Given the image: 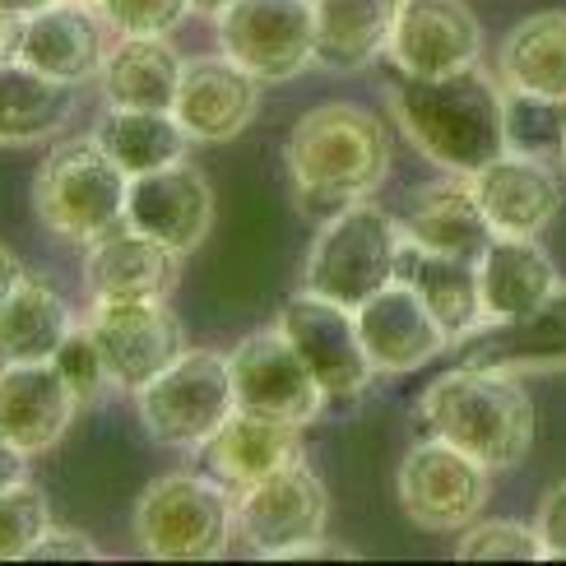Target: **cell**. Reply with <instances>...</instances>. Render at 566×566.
<instances>
[{
  "label": "cell",
  "mask_w": 566,
  "mask_h": 566,
  "mask_svg": "<svg viewBox=\"0 0 566 566\" xmlns=\"http://www.w3.org/2000/svg\"><path fill=\"white\" fill-rule=\"evenodd\" d=\"M279 329L293 339V348L306 358V367L316 371L329 405H353V399L367 395L376 367L363 348L353 306H339L312 289H302L279 306Z\"/></svg>",
  "instance_id": "7c38bea8"
},
{
  "label": "cell",
  "mask_w": 566,
  "mask_h": 566,
  "mask_svg": "<svg viewBox=\"0 0 566 566\" xmlns=\"http://www.w3.org/2000/svg\"><path fill=\"white\" fill-rule=\"evenodd\" d=\"M283 168L306 219H329L339 209L371 200L390 172V130L358 103H321L283 139Z\"/></svg>",
  "instance_id": "7a4b0ae2"
},
{
  "label": "cell",
  "mask_w": 566,
  "mask_h": 566,
  "mask_svg": "<svg viewBox=\"0 0 566 566\" xmlns=\"http://www.w3.org/2000/svg\"><path fill=\"white\" fill-rule=\"evenodd\" d=\"M130 172L116 163L98 135L61 139L33 172V214L61 242L88 247L126 223Z\"/></svg>",
  "instance_id": "277c9868"
},
{
  "label": "cell",
  "mask_w": 566,
  "mask_h": 566,
  "mask_svg": "<svg viewBox=\"0 0 566 566\" xmlns=\"http://www.w3.org/2000/svg\"><path fill=\"white\" fill-rule=\"evenodd\" d=\"M219 52L261 84H289L316 65L312 0H232L214 19Z\"/></svg>",
  "instance_id": "ba28073f"
},
{
  "label": "cell",
  "mask_w": 566,
  "mask_h": 566,
  "mask_svg": "<svg viewBox=\"0 0 566 566\" xmlns=\"http://www.w3.org/2000/svg\"><path fill=\"white\" fill-rule=\"evenodd\" d=\"M386 61L413 80L464 75L483 61V23L469 0H399Z\"/></svg>",
  "instance_id": "5bb4252c"
},
{
  "label": "cell",
  "mask_w": 566,
  "mask_h": 566,
  "mask_svg": "<svg viewBox=\"0 0 566 566\" xmlns=\"http://www.w3.org/2000/svg\"><path fill=\"white\" fill-rule=\"evenodd\" d=\"M135 544L158 562H209L238 538V492L214 474H163L135 502Z\"/></svg>",
  "instance_id": "5b68a950"
},
{
  "label": "cell",
  "mask_w": 566,
  "mask_h": 566,
  "mask_svg": "<svg viewBox=\"0 0 566 566\" xmlns=\"http://www.w3.org/2000/svg\"><path fill=\"white\" fill-rule=\"evenodd\" d=\"M200 455L219 483L242 492L302 460V428L255 409H232V418L200 446Z\"/></svg>",
  "instance_id": "44dd1931"
},
{
  "label": "cell",
  "mask_w": 566,
  "mask_h": 566,
  "mask_svg": "<svg viewBox=\"0 0 566 566\" xmlns=\"http://www.w3.org/2000/svg\"><path fill=\"white\" fill-rule=\"evenodd\" d=\"M135 409H139V428L158 446L200 451L238 409L228 353L186 348L168 371L154 376L145 390H135Z\"/></svg>",
  "instance_id": "52a82bcc"
},
{
  "label": "cell",
  "mask_w": 566,
  "mask_h": 566,
  "mask_svg": "<svg viewBox=\"0 0 566 566\" xmlns=\"http://www.w3.org/2000/svg\"><path fill=\"white\" fill-rule=\"evenodd\" d=\"M534 530H538V544H544V557L566 562V483L544 492L538 515H534Z\"/></svg>",
  "instance_id": "74e56055"
},
{
  "label": "cell",
  "mask_w": 566,
  "mask_h": 566,
  "mask_svg": "<svg viewBox=\"0 0 566 566\" xmlns=\"http://www.w3.org/2000/svg\"><path fill=\"white\" fill-rule=\"evenodd\" d=\"M181 70H186V56L168 42V33H116L103 56L98 84L107 107L172 112Z\"/></svg>",
  "instance_id": "7402d4cb"
},
{
  "label": "cell",
  "mask_w": 566,
  "mask_h": 566,
  "mask_svg": "<svg viewBox=\"0 0 566 566\" xmlns=\"http://www.w3.org/2000/svg\"><path fill=\"white\" fill-rule=\"evenodd\" d=\"M464 363L479 367H506V371H553L566 367V289L538 306V312L511 321V325H488L479 335L464 339Z\"/></svg>",
  "instance_id": "4316f807"
},
{
  "label": "cell",
  "mask_w": 566,
  "mask_h": 566,
  "mask_svg": "<svg viewBox=\"0 0 566 566\" xmlns=\"http://www.w3.org/2000/svg\"><path fill=\"white\" fill-rule=\"evenodd\" d=\"M93 135L130 177L168 168V163L186 158V145H191L177 112H154V107H107Z\"/></svg>",
  "instance_id": "1f68e13d"
},
{
  "label": "cell",
  "mask_w": 566,
  "mask_h": 566,
  "mask_svg": "<svg viewBox=\"0 0 566 566\" xmlns=\"http://www.w3.org/2000/svg\"><path fill=\"white\" fill-rule=\"evenodd\" d=\"M390 112L399 135L451 177H469L506 154V84L479 65L446 80H413L395 70Z\"/></svg>",
  "instance_id": "6da1fadb"
},
{
  "label": "cell",
  "mask_w": 566,
  "mask_h": 566,
  "mask_svg": "<svg viewBox=\"0 0 566 566\" xmlns=\"http://www.w3.org/2000/svg\"><path fill=\"white\" fill-rule=\"evenodd\" d=\"M395 492L405 515L428 534H460L483 515L492 492V469H483L460 446L428 437L405 455L395 474Z\"/></svg>",
  "instance_id": "30bf717a"
},
{
  "label": "cell",
  "mask_w": 566,
  "mask_h": 566,
  "mask_svg": "<svg viewBox=\"0 0 566 566\" xmlns=\"http://www.w3.org/2000/svg\"><path fill=\"white\" fill-rule=\"evenodd\" d=\"M80 6H98V0H80Z\"/></svg>",
  "instance_id": "f6af8a7d"
},
{
  "label": "cell",
  "mask_w": 566,
  "mask_h": 566,
  "mask_svg": "<svg viewBox=\"0 0 566 566\" xmlns=\"http://www.w3.org/2000/svg\"><path fill=\"white\" fill-rule=\"evenodd\" d=\"M80 413V390L65 381V371L42 363H0V432L23 455H42L70 432Z\"/></svg>",
  "instance_id": "ffe728a7"
},
{
  "label": "cell",
  "mask_w": 566,
  "mask_h": 566,
  "mask_svg": "<svg viewBox=\"0 0 566 566\" xmlns=\"http://www.w3.org/2000/svg\"><path fill=\"white\" fill-rule=\"evenodd\" d=\"M177 122L200 145H228L238 139L255 112H261V80L247 75L238 61L219 56H186L181 88H177Z\"/></svg>",
  "instance_id": "ac0fdd59"
},
{
  "label": "cell",
  "mask_w": 566,
  "mask_h": 566,
  "mask_svg": "<svg viewBox=\"0 0 566 566\" xmlns=\"http://www.w3.org/2000/svg\"><path fill=\"white\" fill-rule=\"evenodd\" d=\"M460 562H544V544H538V530L521 525V521H483L469 525L455 544Z\"/></svg>",
  "instance_id": "e575fe53"
},
{
  "label": "cell",
  "mask_w": 566,
  "mask_h": 566,
  "mask_svg": "<svg viewBox=\"0 0 566 566\" xmlns=\"http://www.w3.org/2000/svg\"><path fill=\"white\" fill-rule=\"evenodd\" d=\"M228 367H232V390H238V409H255L283 422H297V428H312L329 405L316 371L306 367V358L279 329V321L270 329L247 335L228 353Z\"/></svg>",
  "instance_id": "4fadbf2b"
},
{
  "label": "cell",
  "mask_w": 566,
  "mask_h": 566,
  "mask_svg": "<svg viewBox=\"0 0 566 566\" xmlns=\"http://www.w3.org/2000/svg\"><path fill=\"white\" fill-rule=\"evenodd\" d=\"M52 363L65 371V381L80 390V399H88V395H98L103 386H112L107 363H103V353H98V344H93V335H88V325H84V321L65 335V344L56 348V358H52Z\"/></svg>",
  "instance_id": "8d00e7d4"
},
{
  "label": "cell",
  "mask_w": 566,
  "mask_h": 566,
  "mask_svg": "<svg viewBox=\"0 0 566 566\" xmlns=\"http://www.w3.org/2000/svg\"><path fill=\"white\" fill-rule=\"evenodd\" d=\"M316 10V65L353 75L386 61L399 0H312Z\"/></svg>",
  "instance_id": "484cf974"
},
{
  "label": "cell",
  "mask_w": 566,
  "mask_h": 566,
  "mask_svg": "<svg viewBox=\"0 0 566 566\" xmlns=\"http://www.w3.org/2000/svg\"><path fill=\"white\" fill-rule=\"evenodd\" d=\"M329 492L302 460L238 492V544L255 557L289 562L297 548L325 538Z\"/></svg>",
  "instance_id": "8fae6325"
},
{
  "label": "cell",
  "mask_w": 566,
  "mask_h": 566,
  "mask_svg": "<svg viewBox=\"0 0 566 566\" xmlns=\"http://www.w3.org/2000/svg\"><path fill=\"white\" fill-rule=\"evenodd\" d=\"M75 116V84H61L23 61H0V145H38L70 126Z\"/></svg>",
  "instance_id": "83f0119b"
},
{
  "label": "cell",
  "mask_w": 566,
  "mask_h": 566,
  "mask_svg": "<svg viewBox=\"0 0 566 566\" xmlns=\"http://www.w3.org/2000/svg\"><path fill=\"white\" fill-rule=\"evenodd\" d=\"M172 274H177V255L145 238L139 228L122 223L103 232L98 242L84 247V289L88 302H103V297H158L172 289Z\"/></svg>",
  "instance_id": "cb8c5ba5"
},
{
  "label": "cell",
  "mask_w": 566,
  "mask_h": 566,
  "mask_svg": "<svg viewBox=\"0 0 566 566\" xmlns=\"http://www.w3.org/2000/svg\"><path fill=\"white\" fill-rule=\"evenodd\" d=\"M405 223L390 209L358 200L316 223L312 251H306L302 289H312L339 306H363L376 289L399 274V255H405Z\"/></svg>",
  "instance_id": "8992f818"
},
{
  "label": "cell",
  "mask_w": 566,
  "mask_h": 566,
  "mask_svg": "<svg viewBox=\"0 0 566 566\" xmlns=\"http://www.w3.org/2000/svg\"><path fill=\"white\" fill-rule=\"evenodd\" d=\"M232 0H191V14H205V19H219Z\"/></svg>",
  "instance_id": "7bdbcfd3"
},
{
  "label": "cell",
  "mask_w": 566,
  "mask_h": 566,
  "mask_svg": "<svg viewBox=\"0 0 566 566\" xmlns=\"http://www.w3.org/2000/svg\"><path fill=\"white\" fill-rule=\"evenodd\" d=\"M562 139H566V103L506 88V149L511 154L553 158L562 154Z\"/></svg>",
  "instance_id": "836d02e7"
},
{
  "label": "cell",
  "mask_w": 566,
  "mask_h": 566,
  "mask_svg": "<svg viewBox=\"0 0 566 566\" xmlns=\"http://www.w3.org/2000/svg\"><path fill=\"white\" fill-rule=\"evenodd\" d=\"M0 6H6L10 14H23V19H29L33 10H42V6H52V0H0Z\"/></svg>",
  "instance_id": "ee69618b"
},
{
  "label": "cell",
  "mask_w": 566,
  "mask_h": 566,
  "mask_svg": "<svg viewBox=\"0 0 566 566\" xmlns=\"http://www.w3.org/2000/svg\"><path fill=\"white\" fill-rule=\"evenodd\" d=\"M557 270L538 238H492L479 255V293H483V329L511 325L538 312L557 293Z\"/></svg>",
  "instance_id": "603a6c76"
},
{
  "label": "cell",
  "mask_w": 566,
  "mask_h": 566,
  "mask_svg": "<svg viewBox=\"0 0 566 566\" xmlns=\"http://www.w3.org/2000/svg\"><path fill=\"white\" fill-rule=\"evenodd\" d=\"M84 325L103 353L112 386H122L130 395L145 390L154 376H163L186 353V335L168 293L88 302Z\"/></svg>",
  "instance_id": "9c48e42d"
},
{
  "label": "cell",
  "mask_w": 566,
  "mask_h": 566,
  "mask_svg": "<svg viewBox=\"0 0 566 566\" xmlns=\"http://www.w3.org/2000/svg\"><path fill=\"white\" fill-rule=\"evenodd\" d=\"M19 479H29V455H23L19 446L0 432V488H10Z\"/></svg>",
  "instance_id": "ab89813d"
},
{
  "label": "cell",
  "mask_w": 566,
  "mask_h": 566,
  "mask_svg": "<svg viewBox=\"0 0 566 566\" xmlns=\"http://www.w3.org/2000/svg\"><path fill=\"white\" fill-rule=\"evenodd\" d=\"M61 557H80V562H93V557H103L98 553V544H88V538L80 534V530H46V538L33 548V557L29 562H61Z\"/></svg>",
  "instance_id": "f35d334b"
},
{
  "label": "cell",
  "mask_w": 566,
  "mask_h": 566,
  "mask_svg": "<svg viewBox=\"0 0 566 566\" xmlns=\"http://www.w3.org/2000/svg\"><path fill=\"white\" fill-rule=\"evenodd\" d=\"M19 29H23V14H10L6 6H0V61H10V56H14Z\"/></svg>",
  "instance_id": "b9f144b4"
},
{
  "label": "cell",
  "mask_w": 566,
  "mask_h": 566,
  "mask_svg": "<svg viewBox=\"0 0 566 566\" xmlns=\"http://www.w3.org/2000/svg\"><path fill=\"white\" fill-rule=\"evenodd\" d=\"M52 530V502L29 479L0 488V562H23Z\"/></svg>",
  "instance_id": "d6a6232c"
},
{
  "label": "cell",
  "mask_w": 566,
  "mask_h": 566,
  "mask_svg": "<svg viewBox=\"0 0 566 566\" xmlns=\"http://www.w3.org/2000/svg\"><path fill=\"white\" fill-rule=\"evenodd\" d=\"M497 80L511 93L566 103V10L525 14L497 52Z\"/></svg>",
  "instance_id": "f1b7e54d"
},
{
  "label": "cell",
  "mask_w": 566,
  "mask_h": 566,
  "mask_svg": "<svg viewBox=\"0 0 566 566\" xmlns=\"http://www.w3.org/2000/svg\"><path fill=\"white\" fill-rule=\"evenodd\" d=\"M353 316H358V335L376 371H418L455 344L422 293L399 274L363 306H353Z\"/></svg>",
  "instance_id": "2e32d148"
},
{
  "label": "cell",
  "mask_w": 566,
  "mask_h": 566,
  "mask_svg": "<svg viewBox=\"0 0 566 566\" xmlns=\"http://www.w3.org/2000/svg\"><path fill=\"white\" fill-rule=\"evenodd\" d=\"M464 181L497 238H544V228L562 209V181L548 168V158L506 149L502 158H492L488 168L469 172Z\"/></svg>",
  "instance_id": "d6986e66"
},
{
  "label": "cell",
  "mask_w": 566,
  "mask_h": 566,
  "mask_svg": "<svg viewBox=\"0 0 566 566\" xmlns=\"http://www.w3.org/2000/svg\"><path fill=\"white\" fill-rule=\"evenodd\" d=\"M562 163H566V139H562Z\"/></svg>",
  "instance_id": "bcb514c9"
},
{
  "label": "cell",
  "mask_w": 566,
  "mask_h": 566,
  "mask_svg": "<svg viewBox=\"0 0 566 566\" xmlns=\"http://www.w3.org/2000/svg\"><path fill=\"white\" fill-rule=\"evenodd\" d=\"M418 418L432 437L460 446L492 474L515 469L534 446V405L521 376L506 367L464 363L437 376L418 399Z\"/></svg>",
  "instance_id": "3957f363"
},
{
  "label": "cell",
  "mask_w": 566,
  "mask_h": 566,
  "mask_svg": "<svg viewBox=\"0 0 566 566\" xmlns=\"http://www.w3.org/2000/svg\"><path fill=\"white\" fill-rule=\"evenodd\" d=\"M126 223L163 242L172 255H191L196 247H205L209 228H214V186L186 158L139 172L130 177Z\"/></svg>",
  "instance_id": "9a60e30c"
},
{
  "label": "cell",
  "mask_w": 566,
  "mask_h": 566,
  "mask_svg": "<svg viewBox=\"0 0 566 566\" xmlns=\"http://www.w3.org/2000/svg\"><path fill=\"white\" fill-rule=\"evenodd\" d=\"M112 33H172L191 14V0H98Z\"/></svg>",
  "instance_id": "d590c367"
},
{
  "label": "cell",
  "mask_w": 566,
  "mask_h": 566,
  "mask_svg": "<svg viewBox=\"0 0 566 566\" xmlns=\"http://www.w3.org/2000/svg\"><path fill=\"white\" fill-rule=\"evenodd\" d=\"M399 279H409L422 293V302L437 312V321L451 329V339L464 344L483 329V293H479V261H460V255L422 251L405 242L399 255Z\"/></svg>",
  "instance_id": "f546056e"
},
{
  "label": "cell",
  "mask_w": 566,
  "mask_h": 566,
  "mask_svg": "<svg viewBox=\"0 0 566 566\" xmlns=\"http://www.w3.org/2000/svg\"><path fill=\"white\" fill-rule=\"evenodd\" d=\"M112 23L103 19L98 6H80V0H52V6L33 10L19 29L14 61L42 70L61 84H88L98 80L103 56H107V38Z\"/></svg>",
  "instance_id": "e0dca14e"
},
{
  "label": "cell",
  "mask_w": 566,
  "mask_h": 566,
  "mask_svg": "<svg viewBox=\"0 0 566 566\" xmlns=\"http://www.w3.org/2000/svg\"><path fill=\"white\" fill-rule=\"evenodd\" d=\"M23 274H29V270H23V261H19V255H14L6 242H0V302H6V297L19 289Z\"/></svg>",
  "instance_id": "60d3db41"
},
{
  "label": "cell",
  "mask_w": 566,
  "mask_h": 566,
  "mask_svg": "<svg viewBox=\"0 0 566 566\" xmlns=\"http://www.w3.org/2000/svg\"><path fill=\"white\" fill-rule=\"evenodd\" d=\"M399 223H405V238L413 247L460 255V261H479V255L492 247V238H497L464 177L422 186V191L409 200V214Z\"/></svg>",
  "instance_id": "d4e9b609"
},
{
  "label": "cell",
  "mask_w": 566,
  "mask_h": 566,
  "mask_svg": "<svg viewBox=\"0 0 566 566\" xmlns=\"http://www.w3.org/2000/svg\"><path fill=\"white\" fill-rule=\"evenodd\" d=\"M80 325L70 302L33 274H23L19 289L0 302V363H42L56 358L65 335Z\"/></svg>",
  "instance_id": "4dcf8cb0"
}]
</instances>
